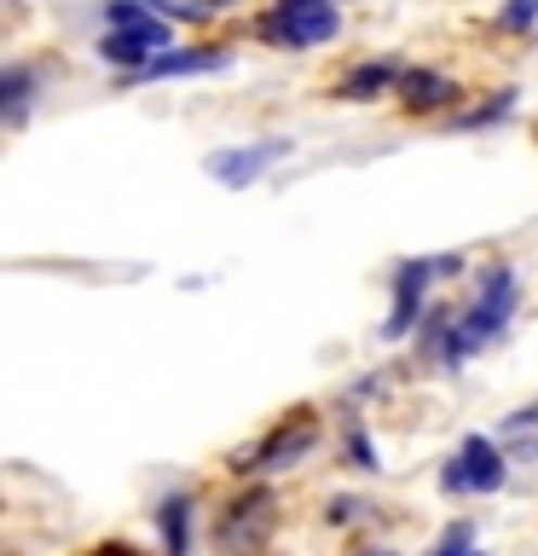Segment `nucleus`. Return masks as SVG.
I'll return each instance as SVG.
<instances>
[{
    "instance_id": "nucleus-1",
    "label": "nucleus",
    "mask_w": 538,
    "mask_h": 556,
    "mask_svg": "<svg viewBox=\"0 0 538 556\" xmlns=\"http://www.w3.org/2000/svg\"><path fill=\"white\" fill-rule=\"evenodd\" d=\"M515 295H521V285H515V273H510V267H492V273H486V278H481L475 307H469V319L446 330V365H458L463 354H475L481 342H492L498 330L510 325Z\"/></svg>"
},
{
    "instance_id": "nucleus-2",
    "label": "nucleus",
    "mask_w": 538,
    "mask_h": 556,
    "mask_svg": "<svg viewBox=\"0 0 538 556\" xmlns=\"http://www.w3.org/2000/svg\"><path fill=\"white\" fill-rule=\"evenodd\" d=\"M104 12H111L116 29L99 41V52H104L111 64H133V76H139V70L151 64V52L168 47V24L145 12V0H111Z\"/></svg>"
},
{
    "instance_id": "nucleus-3",
    "label": "nucleus",
    "mask_w": 538,
    "mask_h": 556,
    "mask_svg": "<svg viewBox=\"0 0 538 556\" xmlns=\"http://www.w3.org/2000/svg\"><path fill=\"white\" fill-rule=\"evenodd\" d=\"M272 521H278V498L267 493V486H249L243 498H232L220 510V528H215V545L226 556H249L272 539Z\"/></svg>"
},
{
    "instance_id": "nucleus-4",
    "label": "nucleus",
    "mask_w": 538,
    "mask_h": 556,
    "mask_svg": "<svg viewBox=\"0 0 538 556\" xmlns=\"http://www.w3.org/2000/svg\"><path fill=\"white\" fill-rule=\"evenodd\" d=\"M336 29H342V17H336L330 0H284L278 12L260 17V35L278 41V47H319Z\"/></svg>"
},
{
    "instance_id": "nucleus-5",
    "label": "nucleus",
    "mask_w": 538,
    "mask_h": 556,
    "mask_svg": "<svg viewBox=\"0 0 538 556\" xmlns=\"http://www.w3.org/2000/svg\"><path fill=\"white\" fill-rule=\"evenodd\" d=\"M503 446H492L486 434H463V446H458V458H451L446 469V493H498L503 486Z\"/></svg>"
},
{
    "instance_id": "nucleus-6",
    "label": "nucleus",
    "mask_w": 538,
    "mask_h": 556,
    "mask_svg": "<svg viewBox=\"0 0 538 556\" xmlns=\"http://www.w3.org/2000/svg\"><path fill=\"white\" fill-rule=\"evenodd\" d=\"M312 446H319V424L302 412V417H290L284 429H272L249 458H238V469H290V464H302Z\"/></svg>"
},
{
    "instance_id": "nucleus-7",
    "label": "nucleus",
    "mask_w": 538,
    "mask_h": 556,
    "mask_svg": "<svg viewBox=\"0 0 538 556\" xmlns=\"http://www.w3.org/2000/svg\"><path fill=\"white\" fill-rule=\"evenodd\" d=\"M278 156H290V139H260V146H238V151H215L208 156V174L226 186H255V174L260 168H272Z\"/></svg>"
},
{
    "instance_id": "nucleus-8",
    "label": "nucleus",
    "mask_w": 538,
    "mask_h": 556,
    "mask_svg": "<svg viewBox=\"0 0 538 556\" xmlns=\"http://www.w3.org/2000/svg\"><path fill=\"white\" fill-rule=\"evenodd\" d=\"M428 273H434V261H406V267L394 273V313H388V325H382V337H388V342H399V337L417 325V307H423Z\"/></svg>"
},
{
    "instance_id": "nucleus-9",
    "label": "nucleus",
    "mask_w": 538,
    "mask_h": 556,
    "mask_svg": "<svg viewBox=\"0 0 538 556\" xmlns=\"http://www.w3.org/2000/svg\"><path fill=\"white\" fill-rule=\"evenodd\" d=\"M226 64V52H215V47H191V52H156V59L139 70L145 81H156V76H197V70H220Z\"/></svg>"
},
{
    "instance_id": "nucleus-10",
    "label": "nucleus",
    "mask_w": 538,
    "mask_h": 556,
    "mask_svg": "<svg viewBox=\"0 0 538 556\" xmlns=\"http://www.w3.org/2000/svg\"><path fill=\"white\" fill-rule=\"evenodd\" d=\"M399 93H406L411 111H434V104H446L458 87L446 76H434V70H406V76H399Z\"/></svg>"
},
{
    "instance_id": "nucleus-11",
    "label": "nucleus",
    "mask_w": 538,
    "mask_h": 556,
    "mask_svg": "<svg viewBox=\"0 0 538 556\" xmlns=\"http://www.w3.org/2000/svg\"><path fill=\"white\" fill-rule=\"evenodd\" d=\"M156 528H163L168 556H191V498H168L156 510Z\"/></svg>"
},
{
    "instance_id": "nucleus-12",
    "label": "nucleus",
    "mask_w": 538,
    "mask_h": 556,
    "mask_svg": "<svg viewBox=\"0 0 538 556\" xmlns=\"http://www.w3.org/2000/svg\"><path fill=\"white\" fill-rule=\"evenodd\" d=\"M498 441H503V458H533V452H538V406L503 417Z\"/></svg>"
},
{
    "instance_id": "nucleus-13",
    "label": "nucleus",
    "mask_w": 538,
    "mask_h": 556,
    "mask_svg": "<svg viewBox=\"0 0 538 556\" xmlns=\"http://www.w3.org/2000/svg\"><path fill=\"white\" fill-rule=\"evenodd\" d=\"M388 81H394V64H359L354 76L336 87V93H342V99H376Z\"/></svg>"
},
{
    "instance_id": "nucleus-14",
    "label": "nucleus",
    "mask_w": 538,
    "mask_h": 556,
    "mask_svg": "<svg viewBox=\"0 0 538 556\" xmlns=\"http://www.w3.org/2000/svg\"><path fill=\"white\" fill-rule=\"evenodd\" d=\"M0 104H7V122H24V111H29V70L24 64H12L0 76Z\"/></svg>"
},
{
    "instance_id": "nucleus-15",
    "label": "nucleus",
    "mask_w": 538,
    "mask_h": 556,
    "mask_svg": "<svg viewBox=\"0 0 538 556\" xmlns=\"http://www.w3.org/2000/svg\"><path fill=\"white\" fill-rule=\"evenodd\" d=\"M347 464H354V469H376V446L364 441L359 429H347Z\"/></svg>"
},
{
    "instance_id": "nucleus-16",
    "label": "nucleus",
    "mask_w": 538,
    "mask_h": 556,
    "mask_svg": "<svg viewBox=\"0 0 538 556\" xmlns=\"http://www.w3.org/2000/svg\"><path fill=\"white\" fill-rule=\"evenodd\" d=\"M533 12H538V0H510V7H503V24H510V29H527Z\"/></svg>"
},
{
    "instance_id": "nucleus-17",
    "label": "nucleus",
    "mask_w": 538,
    "mask_h": 556,
    "mask_svg": "<svg viewBox=\"0 0 538 556\" xmlns=\"http://www.w3.org/2000/svg\"><path fill=\"white\" fill-rule=\"evenodd\" d=\"M359 510H364L359 498H336V504H330V521H354Z\"/></svg>"
},
{
    "instance_id": "nucleus-18",
    "label": "nucleus",
    "mask_w": 538,
    "mask_h": 556,
    "mask_svg": "<svg viewBox=\"0 0 538 556\" xmlns=\"http://www.w3.org/2000/svg\"><path fill=\"white\" fill-rule=\"evenodd\" d=\"M364 556H394V551H364Z\"/></svg>"
},
{
    "instance_id": "nucleus-19",
    "label": "nucleus",
    "mask_w": 538,
    "mask_h": 556,
    "mask_svg": "<svg viewBox=\"0 0 538 556\" xmlns=\"http://www.w3.org/2000/svg\"><path fill=\"white\" fill-rule=\"evenodd\" d=\"M469 556H481V551H469Z\"/></svg>"
},
{
    "instance_id": "nucleus-20",
    "label": "nucleus",
    "mask_w": 538,
    "mask_h": 556,
    "mask_svg": "<svg viewBox=\"0 0 538 556\" xmlns=\"http://www.w3.org/2000/svg\"><path fill=\"white\" fill-rule=\"evenodd\" d=\"M330 7H336V0H330Z\"/></svg>"
}]
</instances>
